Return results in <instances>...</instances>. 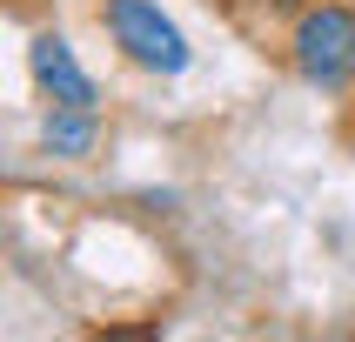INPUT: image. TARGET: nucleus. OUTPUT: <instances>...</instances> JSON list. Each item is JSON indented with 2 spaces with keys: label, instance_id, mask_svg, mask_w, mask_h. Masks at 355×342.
<instances>
[{
  "label": "nucleus",
  "instance_id": "nucleus-3",
  "mask_svg": "<svg viewBox=\"0 0 355 342\" xmlns=\"http://www.w3.org/2000/svg\"><path fill=\"white\" fill-rule=\"evenodd\" d=\"M27 74H34V94L54 101V108H101V80L80 67V54L54 27H40V34L27 40Z\"/></svg>",
  "mask_w": 355,
  "mask_h": 342
},
{
  "label": "nucleus",
  "instance_id": "nucleus-2",
  "mask_svg": "<svg viewBox=\"0 0 355 342\" xmlns=\"http://www.w3.org/2000/svg\"><path fill=\"white\" fill-rule=\"evenodd\" d=\"M94 20H101V34H107V47L128 67H141V74L175 80L188 67V34L161 14V0H94Z\"/></svg>",
  "mask_w": 355,
  "mask_h": 342
},
{
  "label": "nucleus",
  "instance_id": "nucleus-1",
  "mask_svg": "<svg viewBox=\"0 0 355 342\" xmlns=\"http://www.w3.org/2000/svg\"><path fill=\"white\" fill-rule=\"evenodd\" d=\"M288 60L315 94H349L355 87V7L349 0H315L288 27Z\"/></svg>",
  "mask_w": 355,
  "mask_h": 342
},
{
  "label": "nucleus",
  "instance_id": "nucleus-4",
  "mask_svg": "<svg viewBox=\"0 0 355 342\" xmlns=\"http://www.w3.org/2000/svg\"><path fill=\"white\" fill-rule=\"evenodd\" d=\"M34 148L47 161H94L101 155V108H54L47 101V114L34 128Z\"/></svg>",
  "mask_w": 355,
  "mask_h": 342
}]
</instances>
